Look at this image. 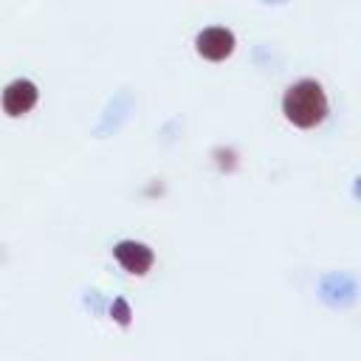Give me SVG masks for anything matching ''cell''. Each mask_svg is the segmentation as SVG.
I'll list each match as a JSON object with an SVG mask.
<instances>
[{
    "label": "cell",
    "mask_w": 361,
    "mask_h": 361,
    "mask_svg": "<svg viewBox=\"0 0 361 361\" xmlns=\"http://www.w3.org/2000/svg\"><path fill=\"white\" fill-rule=\"evenodd\" d=\"M37 99H39V90H37V85L31 79H14L3 90V110H6V116L20 118L37 104Z\"/></svg>",
    "instance_id": "4"
},
{
    "label": "cell",
    "mask_w": 361,
    "mask_h": 361,
    "mask_svg": "<svg viewBox=\"0 0 361 361\" xmlns=\"http://www.w3.org/2000/svg\"><path fill=\"white\" fill-rule=\"evenodd\" d=\"M285 118L299 130H313L327 118V96L316 79L293 82L282 96Z\"/></svg>",
    "instance_id": "1"
},
{
    "label": "cell",
    "mask_w": 361,
    "mask_h": 361,
    "mask_svg": "<svg viewBox=\"0 0 361 361\" xmlns=\"http://www.w3.org/2000/svg\"><path fill=\"white\" fill-rule=\"evenodd\" d=\"M116 307H118V316H116V319H118L121 324H127V305H124V302H116Z\"/></svg>",
    "instance_id": "5"
},
{
    "label": "cell",
    "mask_w": 361,
    "mask_h": 361,
    "mask_svg": "<svg viewBox=\"0 0 361 361\" xmlns=\"http://www.w3.org/2000/svg\"><path fill=\"white\" fill-rule=\"evenodd\" d=\"M113 254H116L118 265H121L127 274H133V276H144V274L152 268V262H155L152 248L144 245V243H135V240H121V243L113 248Z\"/></svg>",
    "instance_id": "3"
},
{
    "label": "cell",
    "mask_w": 361,
    "mask_h": 361,
    "mask_svg": "<svg viewBox=\"0 0 361 361\" xmlns=\"http://www.w3.org/2000/svg\"><path fill=\"white\" fill-rule=\"evenodd\" d=\"M234 45H237L234 34H231L228 28H220V25L203 28V31L195 37V51H197L203 59H209V62H223V59H228V56L234 54Z\"/></svg>",
    "instance_id": "2"
}]
</instances>
